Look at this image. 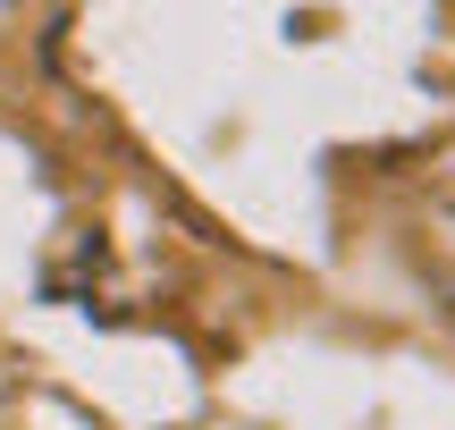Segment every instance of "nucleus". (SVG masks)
Instances as JSON below:
<instances>
[]
</instances>
